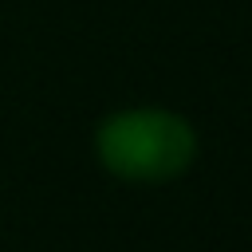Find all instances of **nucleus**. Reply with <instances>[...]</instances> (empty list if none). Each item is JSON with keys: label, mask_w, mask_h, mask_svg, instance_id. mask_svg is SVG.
Wrapping results in <instances>:
<instances>
[{"label": "nucleus", "mask_w": 252, "mask_h": 252, "mask_svg": "<svg viewBox=\"0 0 252 252\" xmlns=\"http://www.w3.org/2000/svg\"><path fill=\"white\" fill-rule=\"evenodd\" d=\"M94 161L126 185H169L201 158L197 126L169 106H122L91 134Z\"/></svg>", "instance_id": "nucleus-1"}]
</instances>
